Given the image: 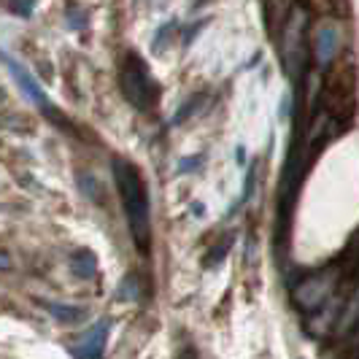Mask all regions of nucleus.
<instances>
[{
	"instance_id": "obj_1",
	"label": "nucleus",
	"mask_w": 359,
	"mask_h": 359,
	"mask_svg": "<svg viewBox=\"0 0 359 359\" xmlns=\"http://www.w3.org/2000/svg\"><path fill=\"white\" fill-rule=\"evenodd\" d=\"M111 173L119 189V200L125 208L130 235L135 241V246L144 254H149L151 246V205H149V187L144 181L141 168H135L125 157H114L111 162Z\"/></svg>"
},
{
	"instance_id": "obj_2",
	"label": "nucleus",
	"mask_w": 359,
	"mask_h": 359,
	"mask_svg": "<svg viewBox=\"0 0 359 359\" xmlns=\"http://www.w3.org/2000/svg\"><path fill=\"white\" fill-rule=\"evenodd\" d=\"M322 108L332 122H348L357 111V71L354 62H332L324 76Z\"/></svg>"
},
{
	"instance_id": "obj_3",
	"label": "nucleus",
	"mask_w": 359,
	"mask_h": 359,
	"mask_svg": "<svg viewBox=\"0 0 359 359\" xmlns=\"http://www.w3.org/2000/svg\"><path fill=\"white\" fill-rule=\"evenodd\" d=\"M119 90L125 100L138 111H151L160 103V84L138 52H125L119 62Z\"/></svg>"
},
{
	"instance_id": "obj_4",
	"label": "nucleus",
	"mask_w": 359,
	"mask_h": 359,
	"mask_svg": "<svg viewBox=\"0 0 359 359\" xmlns=\"http://www.w3.org/2000/svg\"><path fill=\"white\" fill-rule=\"evenodd\" d=\"M0 62L6 65V71L11 73V79L17 81V87L22 90V95H25V97H27L33 106L41 108V111H43L49 119H54L57 125H65V116L57 111V106H52V103H49V97H46L43 87L38 84V79L30 73V68H27V65H22L14 54L3 52V49H0Z\"/></svg>"
},
{
	"instance_id": "obj_5",
	"label": "nucleus",
	"mask_w": 359,
	"mask_h": 359,
	"mask_svg": "<svg viewBox=\"0 0 359 359\" xmlns=\"http://www.w3.org/2000/svg\"><path fill=\"white\" fill-rule=\"evenodd\" d=\"M108 335H111V322L108 319H97L90 330L81 332L79 341H73L68 346V354L73 359H103Z\"/></svg>"
},
{
	"instance_id": "obj_6",
	"label": "nucleus",
	"mask_w": 359,
	"mask_h": 359,
	"mask_svg": "<svg viewBox=\"0 0 359 359\" xmlns=\"http://www.w3.org/2000/svg\"><path fill=\"white\" fill-rule=\"evenodd\" d=\"M338 49H341V30L335 22H322L316 27V36H313V57L316 62L327 68L332 65V60L338 57Z\"/></svg>"
},
{
	"instance_id": "obj_7",
	"label": "nucleus",
	"mask_w": 359,
	"mask_h": 359,
	"mask_svg": "<svg viewBox=\"0 0 359 359\" xmlns=\"http://www.w3.org/2000/svg\"><path fill=\"white\" fill-rule=\"evenodd\" d=\"M71 273L81 281H90L97 276V257L90 249H79L71 254Z\"/></svg>"
},
{
	"instance_id": "obj_8",
	"label": "nucleus",
	"mask_w": 359,
	"mask_h": 359,
	"mask_svg": "<svg viewBox=\"0 0 359 359\" xmlns=\"http://www.w3.org/2000/svg\"><path fill=\"white\" fill-rule=\"evenodd\" d=\"M43 308L49 311V316H54L57 322H65V324L81 322V316H84V308H79V306H62V303H43Z\"/></svg>"
},
{
	"instance_id": "obj_9",
	"label": "nucleus",
	"mask_w": 359,
	"mask_h": 359,
	"mask_svg": "<svg viewBox=\"0 0 359 359\" xmlns=\"http://www.w3.org/2000/svg\"><path fill=\"white\" fill-rule=\"evenodd\" d=\"M65 19H68V27L71 30H84L87 27V22H90V14H87V8H81L79 3H68L65 6Z\"/></svg>"
},
{
	"instance_id": "obj_10",
	"label": "nucleus",
	"mask_w": 359,
	"mask_h": 359,
	"mask_svg": "<svg viewBox=\"0 0 359 359\" xmlns=\"http://www.w3.org/2000/svg\"><path fill=\"white\" fill-rule=\"evenodd\" d=\"M14 17H22V19H30L33 17V11H36L38 0H0Z\"/></svg>"
},
{
	"instance_id": "obj_11",
	"label": "nucleus",
	"mask_w": 359,
	"mask_h": 359,
	"mask_svg": "<svg viewBox=\"0 0 359 359\" xmlns=\"http://www.w3.org/2000/svg\"><path fill=\"white\" fill-rule=\"evenodd\" d=\"M119 297H122V300H138V297H141V276H138V273H130L125 281H122Z\"/></svg>"
},
{
	"instance_id": "obj_12",
	"label": "nucleus",
	"mask_w": 359,
	"mask_h": 359,
	"mask_svg": "<svg viewBox=\"0 0 359 359\" xmlns=\"http://www.w3.org/2000/svg\"><path fill=\"white\" fill-rule=\"evenodd\" d=\"M179 30V22L176 19H170V22H165L160 30L154 33V52H162L165 46H168V41H170V36Z\"/></svg>"
},
{
	"instance_id": "obj_13",
	"label": "nucleus",
	"mask_w": 359,
	"mask_h": 359,
	"mask_svg": "<svg viewBox=\"0 0 359 359\" xmlns=\"http://www.w3.org/2000/svg\"><path fill=\"white\" fill-rule=\"evenodd\" d=\"M230 241H233V238H224V241L219 243V249H216V254H211V257H208L205 262H208V265H216V262H219V259H222L224 254L230 252Z\"/></svg>"
},
{
	"instance_id": "obj_14",
	"label": "nucleus",
	"mask_w": 359,
	"mask_h": 359,
	"mask_svg": "<svg viewBox=\"0 0 359 359\" xmlns=\"http://www.w3.org/2000/svg\"><path fill=\"white\" fill-rule=\"evenodd\" d=\"M200 162H203V157H187L184 162H179V173H189V170H195Z\"/></svg>"
},
{
	"instance_id": "obj_15",
	"label": "nucleus",
	"mask_w": 359,
	"mask_h": 359,
	"mask_svg": "<svg viewBox=\"0 0 359 359\" xmlns=\"http://www.w3.org/2000/svg\"><path fill=\"white\" fill-rule=\"evenodd\" d=\"M179 359H198V351H195V348L189 346V348H184V351H181Z\"/></svg>"
},
{
	"instance_id": "obj_16",
	"label": "nucleus",
	"mask_w": 359,
	"mask_h": 359,
	"mask_svg": "<svg viewBox=\"0 0 359 359\" xmlns=\"http://www.w3.org/2000/svg\"><path fill=\"white\" fill-rule=\"evenodd\" d=\"M8 265H11V257L0 249V270H8Z\"/></svg>"
},
{
	"instance_id": "obj_17",
	"label": "nucleus",
	"mask_w": 359,
	"mask_h": 359,
	"mask_svg": "<svg viewBox=\"0 0 359 359\" xmlns=\"http://www.w3.org/2000/svg\"><path fill=\"white\" fill-rule=\"evenodd\" d=\"M327 3H332V6H335V8H338V3H343V0H327Z\"/></svg>"
}]
</instances>
